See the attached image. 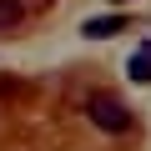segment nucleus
I'll use <instances>...</instances> for the list:
<instances>
[{"label":"nucleus","instance_id":"1","mask_svg":"<svg viewBox=\"0 0 151 151\" xmlns=\"http://www.w3.org/2000/svg\"><path fill=\"white\" fill-rule=\"evenodd\" d=\"M91 126H101V131H111V136H126L131 126H136V116L126 111V101H116V96H91Z\"/></svg>","mask_w":151,"mask_h":151},{"label":"nucleus","instance_id":"2","mask_svg":"<svg viewBox=\"0 0 151 151\" xmlns=\"http://www.w3.org/2000/svg\"><path fill=\"white\" fill-rule=\"evenodd\" d=\"M126 25H131V15L111 10V15H91V20L81 25V35H86V40H111V35H121Z\"/></svg>","mask_w":151,"mask_h":151},{"label":"nucleus","instance_id":"3","mask_svg":"<svg viewBox=\"0 0 151 151\" xmlns=\"http://www.w3.org/2000/svg\"><path fill=\"white\" fill-rule=\"evenodd\" d=\"M126 76H131L136 86H146V81H151V40H141V45H136V55L126 60Z\"/></svg>","mask_w":151,"mask_h":151},{"label":"nucleus","instance_id":"4","mask_svg":"<svg viewBox=\"0 0 151 151\" xmlns=\"http://www.w3.org/2000/svg\"><path fill=\"white\" fill-rule=\"evenodd\" d=\"M20 20H25V0H0V35L15 30Z\"/></svg>","mask_w":151,"mask_h":151}]
</instances>
